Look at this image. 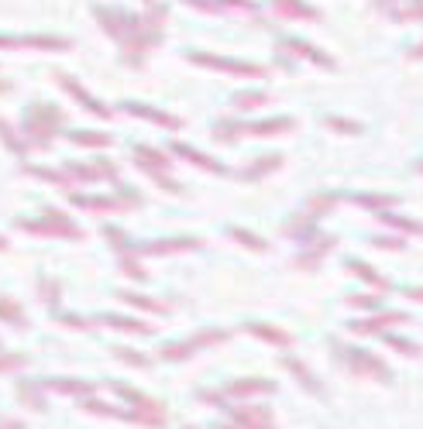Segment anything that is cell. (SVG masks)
<instances>
[{"label":"cell","instance_id":"7dc6e473","mask_svg":"<svg viewBox=\"0 0 423 429\" xmlns=\"http://www.w3.org/2000/svg\"><path fill=\"white\" fill-rule=\"evenodd\" d=\"M145 3H152V0H145Z\"/></svg>","mask_w":423,"mask_h":429},{"label":"cell","instance_id":"f1b7e54d","mask_svg":"<svg viewBox=\"0 0 423 429\" xmlns=\"http://www.w3.org/2000/svg\"><path fill=\"white\" fill-rule=\"evenodd\" d=\"M121 299H127L131 306H138V310H152V312H166L169 306L166 303H152V299H145V296H134V292H124Z\"/></svg>","mask_w":423,"mask_h":429},{"label":"cell","instance_id":"74e56055","mask_svg":"<svg viewBox=\"0 0 423 429\" xmlns=\"http://www.w3.org/2000/svg\"><path fill=\"white\" fill-rule=\"evenodd\" d=\"M389 227L396 224V227H403V231H417V234H423V224H413V220H399V217H382Z\"/></svg>","mask_w":423,"mask_h":429},{"label":"cell","instance_id":"5bb4252c","mask_svg":"<svg viewBox=\"0 0 423 429\" xmlns=\"http://www.w3.org/2000/svg\"><path fill=\"white\" fill-rule=\"evenodd\" d=\"M279 48H282V52H293V55H299V59H313L317 66H327V69L334 66V62H331V59H327L320 48H313V45H306V41H299V38H286Z\"/></svg>","mask_w":423,"mask_h":429},{"label":"cell","instance_id":"5b68a950","mask_svg":"<svg viewBox=\"0 0 423 429\" xmlns=\"http://www.w3.org/2000/svg\"><path fill=\"white\" fill-rule=\"evenodd\" d=\"M220 340H227L224 330H203V333H193V337L182 340V344H166V347L159 351V357H162V361H182V357L203 351V347H213V344H220Z\"/></svg>","mask_w":423,"mask_h":429},{"label":"cell","instance_id":"ee69618b","mask_svg":"<svg viewBox=\"0 0 423 429\" xmlns=\"http://www.w3.org/2000/svg\"><path fill=\"white\" fill-rule=\"evenodd\" d=\"M3 89H10V82H7V79H0V93H3Z\"/></svg>","mask_w":423,"mask_h":429},{"label":"cell","instance_id":"4fadbf2b","mask_svg":"<svg viewBox=\"0 0 423 429\" xmlns=\"http://www.w3.org/2000/svg\"><path fill=\"white\" fill-rule=\"evenodd\" d=\"M55 79H59V86H66V89H69V93L76 96V100H83L86 110H93L96 117H110V110H107V107H103V103H100L96 96H89V93H86V89H83V86H80V82H76L73 76H55Z\"/></svg>","mask_w":423,"mask_h":429},{"label":"cell","instance_id":"83f0119b","mask_svg":"<svg viewBox=\"0 0 423 429\" xmlns=\"http://www.w3.org/2000/svg\"><path fill=\"white\" fill-rule=\"evenodd\" d=\"M0 138H3V141H7V145H10V148H14L17 155H24V152H28V141H21V138L14 134V127H10L7 120H0Z\"/></svg>","mask_w":423,"mask_h":429},{"label":"cell","instance_id":"3957f363","mask_svg":"<svg viewBox=\"0 0 423 429\" xmlns=\"http://www.w3.org/2000/svg\"><path fill=\"white\" fill-rule=\"evenodd\" d=\"M338 357H340V364H344L351 375H358V378H375V381H389V378H392V375H389V368L382 364L375 354H368V351L338 347Z\"/></svg>","mask_w":423,"mask_h":429},{"label":"cell","instance_id":"b9f144b4","mask_svg":"<svg viewBox=\"0 0 423 429\" xmlns=\"http://www.w3.org/2000/svg\"><path fill=\"white\" fill-rule=\"evenodd\" d=\"M406 296H410L413 303H423V289H406Z\"/></svg>","mask_w":423,"mask_h":429},{"label":"cell","instance_id":"8992f818","mask_svg":"<svg viewBox=\"0 0 423 429\" xmlns=\"http://www.w3.org/2000/svg\"><path fill=\"white\" fill-rule=\"evenodd\" d=\"M21 227H24V231H31V234L73 237V240H80V237H83V231H80L76 224H69L62 213H45V220H21Z\"/></svg>","mask_w":423,"mask_h":429},{"label":"cell","instance_id":"d590c367","mask_svg":"<svg viewBox=\"0 0 423 429\" xmlns=\"http://www.w3.org/2000/svg\"><path fill=\"white\" fill-rule=\"evenodd\" d=\"M121 361H127V364H134V368H148V357H138L134 351H127V347H121V351H114Z\"/></svg>","mask_w":423,"mask_h":429},{"label":"cell","instance_id":"ab89813d","mask_svg":"<svg viewBox=\"0 0 423 429\" xmlns=\"http://www.w3.org/2000/svg\"><path fill=\"white\" fill-rule=\"evenodd\" d=\"M375 244H379V247H403V240H396V237H379Z\"/></svg>","mask_w":423,"mask_h":429},{"label":"cell","instance_id":"f35d334b","mask_svg":"<svg viewBox=\"0 0 423 429\" xmlns=\"http://www.w3.org/2000/svg\"><path fill=\"white\" fill-rule=\"evenodd\" d=\"M347 303H351V306H365V310H375V306H379L375 296H347Z\"/></svg>","mask_w":423,"mask_h":429},{"label":"cell","instance_id":"f546056e","mask_svg":"<svg viewBox=\"0 0 423 429\" xmlns=\"http://www.w3.org/2000/svg\"><path fill=\"white\" fill-rule=\"evenodd\" d=\"M38 289H42V299L48 303V306H55V303H59V282H55V278H48V275L38 278Z\"/></svg>","mask_w":423,"mask_h":429},{"label":"cell","instance_id":"ffe728a7","mask_svg":"<svg viewBox=\"0 0 423 429\" xmlns=\"http://www.w3.org/2000/svg\"><path fill=\"white\" fill-rule=\"evenodd\" d=\"M103 323H110L114 330L134 333V337H148V333H152V326H148V323H138V319H127V316H103Z\"/></svg>","mask_w":423,"mask_h":429},{"label":"cell","instance_id":"1f68e13d","mask_svg":"<svg viewBox=\"0 0 423 429\" xmlns=\"http://www.w3.org/2000/svg\"><path fill=\"white\" fill-rule=\"evenodd\" d=\"M231 237H238V240H241L245 247H254V251H265V240H261V237H254V234H248V231H238V227H234V231H231Z\"/></svg>","mask_w":423,"mask_h":429},{"label":"cell","instance_id":"2e32d148","mask_svg":"<svg viewBox=\"0 0 423 429\" xmlns=\"http://www.w3.org/2000/svg\"><path fill=\"white\" fill-rule=\"evenodd\" d=\"M248 333L268 340V344H275V347H289V344H293V337H289L286 330H275V326H268V323H248Z\"/></svg>","mask_w":423,"mask_h":429},{"label":"cell","instance_id":"7402d4cb","mask_svg":"<svg viewBox=\"0 0 423 429\" xmlns=\"http://www.w3.org/2000/svg\"><path fill=\"white\" fill-rule=\"evenodd\" d=\"M172 152H175V155H182V158H189L193 165H200V168H207V172H224V165H217L213 158L200 155V152H193L189 145H172Z\"/></svg>","mask_w":423,"mask_h":429},{"label":"cell","instance_id":"603a6c76","mask_svg":"<svg viewBox=\"0 0 423 429\" xmlns=\"http://www.w3.org/2000/svg\"><path fill=\"white\" fill-rule=\"evenodd\" d=\"M45 388L66 391V395H93V385H89V381H73V378H66V381H45Z\"/></svg>","mask_w":423,"mask_h":429},{"label":"cell","instance_id":"4dcf8cb0","mask_svg":"<svg viewBox=\"0 0 423 429\" xmlns=\"http://www.w3.org/2000/svg\"><path fill=\"white\" fill-rule=\"evenodd\" d=\"M385 344H389V347H396V351H403L406 357H420L423 354L417 344H410V340H403V337H385Z\"/></svg>","mask_w":423,"mask_h":429},{"label":"cell","instance_id":"30bf717a","mask_svg":"<svg viewBox=\"0 0 423 429\" xmlns=\"http://www.w3.org/2000/svg\"><path fill=\"white\" fill-rule=\"evenodd\" d=\"M234 416V423L241 429H275V423H272V412L268 409H252V405H241V409H234L231 412Z\"/></svg>","mask_w":423,"mask_h":429},{"label":"cell","instance_id":"9c48e42d","mask_svg":"<svg viewBox=\"0 0 423 429\" xmlns=\"http://www.w3.org/2000/svg\"><path fill=\"white\" fill-rule=\"evenodd\" d=\"M272 391H275V385L265 378H241L234 385H224L220 398H248V395H272Z\"/></svg>","mask_w":423,"mask_h":429},{"label":"cell","instance_id":"44dd1931","mask_svg":"<svg viewBox=\"0 0 423 429\" xmlns=\"http://www.w3.org/2000/svg\"><path fill=\"white\" fill-rule=\"evenodd\" d=\"M127 114H134V117H148L155 120V124H162V127H179V120L169 117V114H159V110H152V107H141V103H124Z\"/></svg>","mask_w":423,"mask_h":429},{"label":"cell","instance_id":"60d3db41","mask_svg":"<svg viewBox=\"0 0 423 429\" xmlns=\"http://www.w3.org/2000/svg\"><path fill=\"white\" fill-rule=\"evenodd\" d=\"M0 429H24L17 419H0Z\"/></svg>","mask_w":423,"mask_h":429},{"label":"cell","instance_id":"7a4b0ae2","mask_svg":"<svg viewBox=\"0 0 423 429\" xmlns=\"http://www.w3.org/2000/svg\"><path fill=\"white\" fill-rule=\"evenodd\" d=\"M66 114L52 103H31L28 110V124H24V134H28V145H35L38 152H45L52 145V134L62 127Z\"/></svg>","mask_w":423,"mask_h":429},{"label":"cell","instance_id":"52a82bcc","mask_svg":"<svg viewBox=\"0 0 423 429\" xmlns=\"http://www.w3.org/2000/svg\"><path fill=\"white\" fill-rule=\"evenodd\" d=\"M69 38H52V35H0V48H42V52H62L69 48Z\"/></svg>","mask_w":423,"mask_h":429},{"label":"cell","instance_id":"d6986e66","mask_svg":"<svg viewBox=\"0 0 423 429\" xmlns=\"http://www.w3.org/2000/svg\"><path fill=\"white\" fill-rule=\"evenodd\" d=\"M279 165H282V155H265V158H258L254 165H248V168L241 172V179H261V175L275 172Z\"/></svg>","mask_w":423,"mask_h":429},{"label":"cell","instance_id":"484cf974","mask_svg":"<svg viewBox=\"0 0 423 429\" xmlns=\"http://www.w3.org/2000/svg\"><path fill=\"white\" fill-rule=\"evenodd\" d=\"M0 319H10L14 326H24L28 319H24V312L17 303H10V299H0Z\"/></svg>","mask_w":423,"mask_h":429},{"label":"cell","instance_id":"d4e9b609","mask_svg":"<svg viewBox=\"0 0 423 429\" xmlns=\"http://www.w3.org/2000/svg\"><path fill=\"white\" fill-rule=\"evenodd\" d=\"M347 268H351V272L358 275V278H365V282H372L375 289H385V285H389V282H385V278H379V275H375V268H368L365 261H354V258H351V261H347Z\"/></svg>","mask_w":423,"mask_h":429},{"label":"cell","instance_id":"7bdbcfd3","mask_svg":"<svg viewBox=\"0 0 423 429\" xmlns=\"http://www.w3.org/2000/svg\"><path fill=\"white\" fill-rule=\"evenodd\" d=\"M413 59H423V45H417V48H413Z\"/></svg>","mask_w":423,"mask_h":429},{"label":"cell","instance_id":"f6af8a7d","mask_svg":"<svg viewBox=\"0 0 423 429\" xmlns=\"http://www.w3.org/2000/svg\"><path fill=\"white\" fill-rule=\"evenodd\" d=\"M417 172H420V175H423V161H420V165H417Z\"/></svg>","mask_w":423,"mask_h":429},{"label":"cell","instance_id":"cb8c5ba5","mask_svg":"<svg viewBox=\"0 0 423 429\" xmlns=\"http://www.w3.org/2000/svg\"><path fill=\"white\" fill-rule=\"evenodd\" d=\"M268 100H272V96L258 89V93H238V96H234L231 103H234L238 110H252V107H261V103H268Z\"/></svg>","mask_w":423,"mask_h":429},{"label":"cell","instance_id":"836d02e7","mask_svg":"<svg viewBox=\"0 0 423 429\" xmlns=\"http://www.w3.org/2000/svg\"><path fill=\"white\" fill-rule=\"evenodd\" d=\"M354 203H361V206H392L396 196H354Z\"/></svg>","mask_w":423,"mask_h":429},{"label":"cell","instance_id":"7c38bea8","mask_svg":"<svg viewBox=\"0 0 423 429\" xmlns=\"http://www.w3.org/2000/svg\"><path fill=\"white\" fill-rule=\"evenodd\" d=\"M392 323H406V312H382L372 319H358V323H351V333H382Z\"/></svg>","mask_w":423,"mask_h":429},{"label":"cell","instance_id":"ac0fdd59","mask_svg":"<svg viewBox=\"0 0 423 429\" xmlns=\"http://www.w3.org/2000/svg\"><path fill=\"white\" fill-rule=\"evenodd\" d=\"M275 3V10L279 14H286V17H306V21H313V17H320L310 3H303V0H272Z\"/></svg>","mask_w":423,"mask_h":429},{"label":"cell","instance_id":"c3c4849f","mask_svg":"<svg viewBox=\"0 0 423 429\" xmlns=\"http://www.w3.org/2000/svg\"><path fill=\"white\" fill-rule=\"evenodd\" d=\"M186 429H193V426H186Z\"/></svg>","mask_w":423,"mask_h":429},{"label":"cell","instance_id":"bcb514c9","mask_svg":"<svg viewBox=\"0 0 423 429\" xmlns=\"http://www.w3.org/2000/svg\"><path fill=\"white\" fill-rule=\"evenodd\" d=\"M3 247H7V244H3V237H0V251H3Z\"/></svg>","mask_w":423,"mask_h":429},{"label":"cell","instance_id":"ba28073f","mask_svg":"<svg viewBox=\"0 0 423 429\" xmlns=\"http://www.w3.org/2000/svg\"><path fill=\"white\" fill-rule=\"evenodd\" d=\"M189 62H196V66H210V69H224V73H234V76H265V69H261V66L234 62V59H220V55H196V52H189Z\"/></svg>","mask_w":423,"mask_h":429},{"label":"cell","instance_id":"e0dca14e","mask_svg":"<svg viewBox=\"0 0 423 429\" xmlns=\"http://www.w3.org/2000/svg\"><path fill=\"white\" fill-rule=\"evenodd\" d=\"M282 364H286V368H289V371L296 375V378H299V385H303V388H310V391H313V395H324V385H320V381L313 378V371H306V368H303V361H296V357H286Z\"/></svg>","mask_w":423,"mask_h":429},{"label":"cell","instance_id":"d6a6232c","mask_svg":"<svg viewBox=\"0 0 423 429\" xmlns=\"http://www.w3.org/2000/svg\"><path fill=\"white\" fill-rule=\"evenodd\" d=\"M21 398H24V402H28V405H35V409H38V412H42L45 409V398L42 395H38V388H31V385H21Z\"/></svg>","mask_w":423,"mask_h":429},{"label":"cell","instance_id":"4316f807","mask_svg":"<svg viewBox=\"0 0 423 429\" xmlns=\"http://www.w3.org/2000/svg\"><path fill=\"white\" fill-rule=\"evenodd\" d=\"M73 141L76 145H100L103 148V145H110V134H103V131H76Z\"/></svg>","mask_w":423,"mask_h":429},{"label":"cell","instance_id":"6da1fadb","mask_svg":"<svg viewBox=\"0 0 423 429\" xmlns=\"http://www.w3.org/2000/svg\"><path fill=\"white\" fill-rule=\"evenodd\" d=\"M93 14L100 17L103 31L114 35V38L124 45V62L127 66H138L155 45L162 38L159 28H152L145 17H134L127 10H117V7H93Z\"/></svg>","mask_w":423,"mask_h":429},{"label":"cell","instance_id":"8fae6325","mask_svg":"<svg viewBox=\"0 0 423 429\" xmlns=\"http://www.w3.org/2000/svg\"><path fill=\"white\" fill-rule=\"evenodd\" d=\"M296 120L293 117H272V120H258V124H245L241 131L252 134V138H272V134H282V131H293Z\"/></svg>","mask_w":423,"mask_h":429},{"label":"cell","instance_id":"8d00e7d4","mask_svg":"<svg viewBox=\"0 0 423 429\" xmlns=\"http://www.w3.org/2000/svg\"><path fill=\"white\" fill-rule=\"evenodd\" d=\"M327 127H334V131H351V134H358V131H361L354 120H340V117H327Z\"/></svg>","mask_w":423,"mask_h":429},{"label":"cell","instance_id":"681fc988","mask_svg":"<svg viewBox=\"0 0 423 429\" xmlns=\"http://www.w3.org/2000/svg\"><path fill=\"white\" fill-rule=\"evenodd\" d=\"M224 429H227V426H224Z\"/></svg>","mask_w":423,"mask_h":429},{"label":"cell","instance_id":"277c9868","mask_svg":"<svg viewBox=\"0 0 423 429\" xmlns=\"http://www.w3.org/2000/svg\"><path fill=\"white\" fill-rule=\"evenodd\" d=\"M134 155H138V168H141L145 175H152V179H155L159 186H166L169 193H179V182H172L169 175H166V172L172 168V161L162 155V152H155V148H145V145H141V148H134Z\"/></svg>","mask_w":423,"mask_h":429},{"label":"cell","instance_id":"9a60e30c","mask_svg":"<svg viewBox=\"0 0 423 429\" xmlns=\"http://www.w3.org/2000/svg\"><path fill=\"white\" fill-rule=\"evenodd\" d=\"M200 240L193 237H182V240H155L148 247H138V254H169V251H196Z\"/></svg>","mask_w":423,"mask_h":429},{"label":"cell","instance_id":"e575fe53","mask_svg":"<svg viewBox=\"0 0 423 429\" xmlns=\"http://www.w3.org/2000/svg\"><path fill=\"white\" fill-rule=\"evenodd\" d=\"M17 368H24V357L21 354H3L0 357V371H17Z\"/></svg>","mask_w":423,"mask_h":429}]
</instances>
